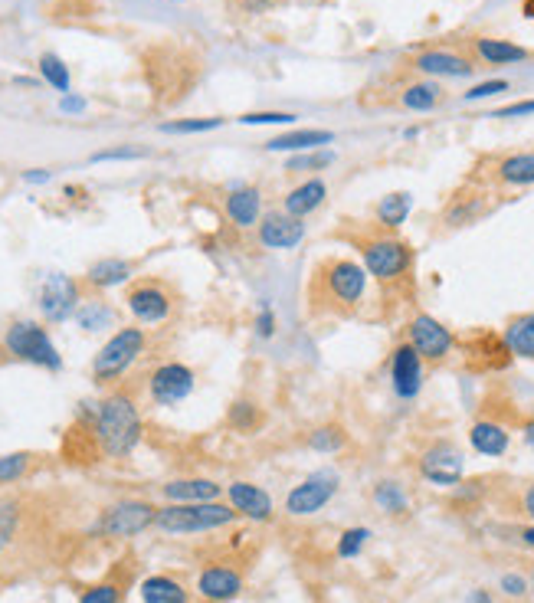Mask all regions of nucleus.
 Wrapping results in <instances>:
<instances>
[{
    "instance_id": "obj_1",
    "label": "nucleus",
    "mask_w": 534,
    "mask_h": 603,
    "mask_svg": "<svg viewBox=\"0 0 534 603\" xmlns=\"http://www.w3.org/2000/svg\"><path fill=\"white\" fill-rule=\"evenodd\" d=\"M371 299V276L354 256H328L308 279V309L325 318H354Z\"/></svg>"
},
{
    "instance_id": "obj_2",
    "label": "nucleus",
    "mask_w": 534,
    "mask_h": 603,
    "mask_svg": "<svg viewBox=\"0 0 534 603\" xmlns=\"http://www.w3.org/2000/svg\"><path fill=\"white\" fill-rule=\"evenodd\" d=\"M92 440L102 449V456L109 459H128L141 443L145 433V420H141L138 400L132 390L115 387L102 400H96V413L89 420Z\"/></svg>"
},
{
    "instance_id": "obj_3",
    "label": "nucleus",
    "mask_w": 534,
    "mask_h": 603,
    "mask_svg": "<svg viewBox=\"0 0 534 603\" xmlns=\"http://www.w3.org/2000/svg\"><path fill=\"white\" fill-rule=\"evenodd\" d=\"M354 246H358V259L367 269V276L381 289H400L413 279L417 250L400 233H384V230L361 233Z\"/></svg>"
},
{
    "instance_id": "obj_4",
    "label": "nucleus",
    "mask_w": 534,
    "mask_h": 603,
    "mask_svg": "<svg viewBox=\"0 0 534 603\" xmlns=\"http://www.w3.org/2000/svg\"><path fill=\"white\" fill-rule=\"evenodd\" d=\"M148 345H151V338H148L145 325L115 328L112 335L105 338V345L96 351V358H92V381L99 387L118 384L141 361V354H148Z\"/></svg>"
},
{
    "instance_id": "obj_5",
    "label": "nucleus",
    "mask_w": 534,
    "mask_h": 603,
    "mask_svg": "<svg viewBox=\"0 0 534 603\" xmlns=\"http://www.w3.org/2000/svg\"><path fill=\"white\" fill-rule=\"evenodd\" d=\"M233 505L230 502H168L158 508V518H154V528L164 531V535H207V531L230 528L236 522Z\"/></svg>"
},
{
    "instance_id": "obj_6",
    "label": "nucleus",
    "mask_w": 534,
    "mask_h": 603,
    "mask_svg": "<svg viewBox=\"0 0 534 603\" xmlns=\"http://www.w3.org/2000/svg\"><path fill=\"white\" fill-rule=\"evenodd\" d=\"M0 345H4L7 358L14 361L33 364V368H43L53 374L63 371V354H59L50 328L37 322V318H17V322H10Z\"/></svg>"
},
{
    "instance_id": "obj_7",
    "label": "nucleus",
    "mask_w": 534,
    "mask_h": 603,
    "mask_svg": "<svg viewBox=\"0 0 534 603\" xmlns=\"http://www.w3.org/2000/svg\"><path fill=\"white\" fill-rule=\"evenodd\" d=\"M403 338H407L410 345L420 351V358L426 364H433V368L446 364L459 351L456 331L446 322H439V318L430 312H413L407 318V328H403Z\"/></svg>"
},
{
    "instance_id": "obj_8",
    "label": "nucleus",
    "mask_w": 534,
    "mask_h": 603,
    "mask_svg": "<svg viewBox=\"0 0 534 603\" xmlns=\"http://www.w3.org/2000/svg\"><path fill=\"white\" fill-rule=\"evenodd\" d=\"M338 492H341V472L331 466H322V469L308 472L302 482H295L286 495V502H282V508H286L289 518H312L322 512Z\"/></svg>"
},
{
    "instance_id": "obj_9",
    "label": "nucleus",
    "mask_w": 534,
    "mask_h": 603,
    "mask_svg": "<svg viewBox=\"0 0 534 603\" xmlns=\"http://www.w3.org/2000/svg\"><path fill=\"white\" fill-rule=\"evenodd\" d=\"M387 384H390V394H394L400 404H413L420 394H423V384H426V361L420 358V351L410 345L407 338L397 341L390 348V358H387Z\"/></svg>"
},
{
    "instance_id": "obj_10",
    "label": "nucleus",
    "mask_w": 534,
    "mask_h": 603,
    "mask_svg": "<svg viewBox=\"0 0 534 603\" xmlns=\"http://www.w3.org/2000/svg\"><path fill=\"white\" fill-rule=\"evenodd\" d=\"M417 472L436 489H456L466 476V453L453 440H433L417 456Z\"/></svg>"
},
{
    "instance_id": "obj_11",
    "label": "nucleus",
    "mask_w": 534,
    "mask_h": 603,
    "mask_svg": "<svg viewBox=\"0 0 534 603\" xmlns=\"http://www.w3.org/2000/svg\"><path fill=\"white\" fill-rule=\"evenodd\" d=\"M82 299H86V295H82L79 279L66 273H46L37 292V309L46 325H63L76 315Z\"/></svg>"
},
{
    "instance_id": "obj_12",
    "label": "nucleus",
    "mask_w": 534,
    "mask_h": 603,
    "mask_svg": "<svg viewBox=\"0 0 534 603\" xmlns=\"http://www.w3.org/2000/svg\"><path fill=\"white\" fill-rule=\"evenodd\" d=\"M197 390V371L184 361H161L148 374V397L154 407H177Z\"/></svg>"
},
{
    "instance_id": "obj_13",
    "label": "nucleus",
    "mask_w": 534,
    "mask_h": 603,
    "mask_svg": "<svg viewBox=\"0 0 534 603\" xmlns=\"http://www.w3.org/2000/svg\"><path fill=\"white\" fill-rule=\"evenodd\" d=\"M125 309L135 325H164L174 315V295L158 279H141L125 292Z\"/></svg>"
},
{
    "instance_id": "obj_14",
    "label": "nucleus",
    "mask_w": 534,
    "mask_h": 603,
    "mask_svg": "<svg viewBox=\"0 0 534 603\" xmlns=\"http://www.w3.org/2000/svg\"><path fill=\"white\" fill-rule=\"evenodd\" d=\"M256 233V243L259 250L266 253H292L299 250V246L308 240V223L286 214L282 207L276 210H266L263 220H259V227L253 230Z\"/></svg>"
},
{
    "instance_id": "obj_15",
    "label": "nucleus",
    "mask_w": 534,
    "mask_h": 603,
    "mask_svg": "<svg viewBox=\"0 0 534 603\" xmlns=\"http://www.w3.org/2000/svg\"><path fill=\"white\" fill-rule=\"evenodd\" d=\"M158 518V508L145 499H122L109 505L99 518V535L105 538H135L141 531H148Z\"/></svg>"
},
{
    "instance_id": "obj_16",
    "label": "nucleus",
    "mask_w": 534,
    "mask_h": 603,
    "mask_svg": "<svg viewBox=\"0 0 534 603\" xmlns=\"http://www.w3.org/2000/svg\"><path fill=\"white\" fill-rule=\"evenodd\" d=\"M266 207H263V191L246 181H230L227 184V194H223V217L233 230L249 233L259 227L263 220Z\"/></svg>"
},
{
    "instance_id": "obj_17",
    "label": "nucleus",
    "mask_w": 534,
    "mask_h": 603,
    "mask_svg": "<svg viewBox=\"0 0 534 603\" xmlns=\"http://www.w3.org/2000/svg\"><path fill=\"white\" fill-rule=\"evenodd\" d=\"M223 495H227V502L233 505V512L246 518V522L266 525L276 518V502H272V495L263 486H256V482L233 479L230 486H223Z\"/></svg>"
},
{
    "instance_id": "obj_18",
    "label": "nucleus",
    "mask_w": 534,
    "mask_h": 603,
    "mask_svg": "<svg viewBox=\"0 0 534 603\" xmlns=\"http://www.w3.org/2000/svg\"><path fill=\"white\" fill-rule=\"evenodd\" d=\"M243 574L233 564H207L197 574V597L207 603H230L243 594Z\"/></svg>"
},
{
    "instance_id": "obj_19",
    "label": "nucleus",
    "mask_w": 534,
    "mask_h": 603,
    "mask_svg": "<svg viewBox=\"0 0 534 603\" xmlns=\"http://www.w3.org/2000/svg\"><path fill=\"white\" fill-rule=\"evenodd\" d=\"M328 194H331V187H328V181L322 174H318V177H302L299 184H292L289 191L282 194L279 207L286 210V214H292V217L308 220L328 204Z\"/></svg>"
},
{
    "instance_id": "obj_20",
    "label": "nucleus",
    "mask_w": 534,
    "mask_h": 603,
    "mask_svg": "<svg viewBox=\"0 0 534 603\" xmlns=\"http://www.w3.org/2000/svg\"><path fill=\"white\" fill-rule=\"evenodd\" d=\"M413 69L430 79H469L476 73V63L456 50H423L413 56Z\"/></svg>"
},
{
    "instance_id": "obj_21",
    "label": "nucleus",
    "mask_w": 534,
    "mask_h": 603,
    "mask_svg": "<svg viewBox=\"0 0 534 603\" xmlns=\"http://www.w3.org/2000/svg\"><path fill=\"white\" fill-rule=\"evenodd\" d=\"M469 446L472 453L489 456V459H502L508 449H512V430H508L505 420L498 417H479L469 423Z\"/></svg>"
},
{
    "instance_id": "obj_22",
    "label": "nucleus",
    "mask_w": 534,
    "mask_h": 603,
    "mask_svg": "<svg viewBox=\"0 0 534 603\" xmlns=\"http://www.w3.org/2000/svg\"><path fill=\"white\" fill-rule=\"evenodd\" d=\"M331 145H335V132H328V128H289V132L269 138L263 148L272 151V155H299V151H315Z\"/></svg>"
},
{
    "instance_id": "obj_23",
    "label": "nucleus",
    "mask_w": 534,
    "mask_h": 603,
    "mask_svg": "<svg viewBox=\"0 0 534 603\" xmlns=\"http://www.w3.org/2000/svg\"><path fill=\"white\" fill-rule=\"evenodd\" d=\"M492 181L498 187H512V191L534 187V151H512V155L498 158L492 164Z\"/></svg>"
},
{
    "instance_id": "obj_24",
    "label": "nucleus",
    "mask_w": 534,
    "mask_h": 603,
    "mask_svg": "<svg viewBox=\"0 0 534 603\" xmlns=\"http://www.w3.org/2000/svg\"><path fill=\"white\" fill-rule=\"evenodd\" d=\"M485 214H489V194L472 191V194L449 197V204L443 207V217H439V220H443L446 230H462V227L479 223Z\"/></svg>"
},
{
    "instance_id": "obj_25",
    "label": "nucleus",
    "mask_w": 534,
    "mask_h": 603,
    "mask_svg": "<svg viewBox=\"0 0 534 603\" xmlns=\"http://www.w3.org/2000/svg\"><path fill=\"white\" fill-rule=\"evenodd\" d=\"M161 495L168 502H220L223 486L217 479H207V476H187V479L164 482Z\"/></svg>"
},
{
    "instance_id": "obj_26",
    "label": "nucleus",
    "mask_w": 534,
    "mask_h": 603,
    "mask_svg": "<svg viewBox=\"0 0 534 603\" xmlns=\"http://www.w3.org/2000/svg\"><path fill=\"white\" fill-rule=\"evenodd\" d=\"M132 276H135V266L128 263V259H122V256H105V259H96V263L89 266L86 286L96 289V292H109V289L125 286V282H132Z\"/></svg>"
},
{
    "instance_id": "obj_27",
    "label": "nucleus",
    "mask_w": 534,
    "mask_h": 603,
    "mask_svg": "<svg viewBox=\"0 0 534 603\" xmlns=\"http://www.w3.org/2000/svg\"><path fill=\"white\" fill-rule=\"evenodd\" d=\"M410 214H413V194L410 191L384 194L374 204V227L384 230V233H400L403 223L410 220Z\"/></svg>"
},
{
    "instance_id": "obj_28",
    "label": "nucleus",
    "mask_w": 534,
    "mask_h": 603,
    "mask_svg": "<svg viewBox=\"0 0 534 603\" xmlns=\"http://www.w3.org/2000/svg\"><path fill=\"white\" fill-rule=\"evenodd\" d=\"M23 528H27V505L14 499V495H4L0 499V561L17 548Z\"/></svg>"
},
{
    "instance_id": "obj_29",
    "label": "nucleus",
    "mask_w": 534,
    "mask_h": 603,
    "mask_svg": "<svg viewBox=\"0 0 534 603\" xmlns=\"http://www.w3.org/2000/svg\"><path fill=\"white\" fill-rule=\"evenodd\" d=\"M472 53H476V59L485 66H515L531 56L525 46H518L512 40H498V37H476L472 40Z\"/></svg>"
},
{
    "instance_id": "obj_30",
    "label": "nucleus",
    "mask_w": 534,
    "mask_h": 603,
    "mask_svg": "<svg viewBox=\"0 0 534 603\" xmlns=\"http://www.w3.org/2000/svg\"><path fill=\"white\" fill-rule=\"evenodd\" d=\"M141 603H194L191 590H187L177 577L171 574H151L138 587Z\"/></svg>"
},
{
    "instance_id": "obj_31",
    "label": "nucleus",
    "mask_w": 534,
    "mask_h": 603,
    "mask_svg": "<svg viewBox=\"0 0 534 603\" xmlns=\"http://www.w3.org/2000/svg\"><path fill=\"white\" fill-rule=\"evenodd\" d=\"M502 338L512 358L518 361H534V312L512 315L502 328Z\"/></svg>"
},
{
    "instance_id": "obj_32",
    "label": "nucleus",
    "mask_w": 534,
    "mask_h": 603,
    "mask_svg": "<svg viewBox=\"0 0 534 603\" xmlns=\"http://www.w3.org/2000/svg\"><path fill=\"white\" fill-rule=\"evenodd\" d=\"M73 322L82 331H89V335L92 331H109L115 328V305L109 299H102V295H89V299L79 302Z\"/></svg>"
},
{
    "instance_id": "obj_33",
    "label": "nucleus",
    "mask_w": 534,
    "mask_h": 603,
    "mask_svg": "<svg viewBox=\"0 0 534 603\" xmlns=\"http://www.w3.org/2000/svg\"><path fill=\"white\" fill-rule=\"evenodd\" d=\"M371 502L377 505V512H384L387 518H403L410 512V495L400 479H377L371 489Z\"/></svg>"
},
{
    "instance_id": "obj_34",
    "label": "nucleus",
    "mask_w": 534,
    "mask_h": 603,
    "mask_svg": "<svg viewBox=\"0 0 534 603\" xmlns=\"http://www.w3.org/2000/svg\"><path fill=\"white\" fill-rule=\"evenodd\" d=\"M305 446L318 456H338L348 449V430L341 423H318L305 433Z\"/></svg>"
},
{
    "instance_id": "obj_35",
    "label": "nucleus",
    "mask_w": 534,
    "mask_h": 603,
    "mask_svg": "<svg viewBox=\"0 0 534 603\" xmlns=\"http://www.w3.org/2000/svg\"><path fill=\"white\" fill-rule=\"evenodd\" d=\"M439 102H443V86H439L436 79L410 82V86H403L400 92V105L407 112H433Z\"/></svg>"
},
{
    "instance_id": "obj_36",
    "label": "nucleus",
    "mask_w": 534,
    "mask_h": 603,
    "mask_svg": "<svg viewBox=\"0 0 534 603\" xmlns=\"http://www.w3.org/2000/svg\"><path fill=\"white\" fill-rule=\"evenodd\" d=\"M338 161L335 148H315V151H299V155H289L286 158V174L292 177H318L322 171H328L331 164Z\"/></svg>"
},
{
    "instance_id": "obj_37",
    "label": "nucleus",
    "mask_w": 534,
    "mask_h": 603,
    "mask_svg": "<svg viewBox=\"0 0 534 603\" xmlns=\"http://www.w3.org/2000/svg\"><path fill=\"white\" fill-rule=\"evenodd\" d=\"M227 423L236 433H256L259 427H263V407L249 397L233 400V407L227 410Z\"/></svg>"
},
{
    "instance_id": "obj_38",
    "label": "nucleus",
    "mask_w": 534,
    "mask_h": 603,
    "mask_svg": "<svg viewBox=\"0 0 534 603\" xmlns=\"http://www.w3.org/2000/svg\"><path fill=\"white\" fill-rule=\"evenodd\" d=\"M37 69L46 86H53L59 96H66V92H73V79H69V66L63 63V56L56 53H43L37 59Z\"/></svg>"
},
{
    "instance_id": "obj_39",
    "label": "nucleus",
    "mask_w": 534,
    "mask_h": 603,
    "mask_svg": "<svg viewBox=\"0 0 534 603\" xmlns=\"http://www.w3.org/2000/svg\"><path fill=\"white\" fill-rule=\"evenodd\" d=\"M371 538H374V531L364 528V525H358V528H344L341 535H338V541H335V558L354 561L358 554H364L367 545H371Z\"/></svg>"
},
{
    "instance_id": "obj_40",
    "label": "nucleus",
    "mask_w": 534,
    "mask_h": 603,
    "mask_svg": "<svg viewBox=\"0 0 534 603\" xmlns=\"http://www.w3.org/2000/svg\"><path fill=\"white\" fill-rule=\"evenodd\" d=\"M37 463L33 453H7L0 456V486H17L20 479H27V472Z\"/></svg>"
},
{
    "instance_id": "obj_41",
    "label": "nucleus",
    "mask_w": 534,
    "mask_h": 603,
    "mask_svg": "<svg viewBox=\"0 0 534 603\" xmlns=\"http://www.w3.org/2000/svg\"><path fill=\"white\" fill-rule=\"evenodd\" d=\"M223 128V118H177V122H164V135H204Z\"/></svg>"
},
{
    "instance_id": "obj_42",
    "label": "nucleus",
    "mask_w": 534,
    "mask_h": 603,
    "mask_svg": "<svg viewBox=\"0 0 534 603\" xmlns=\"http://www.w3.org/2000/svg\"><path fill=\"white\" fill-rule=\"evenodd\" d=\"M253 335L259 341H272L279 335V315L269 302H259V309L253 315Z\"/></svg>"
},
{
    "instance_id": "obj_43",
    "label": "nucleus",
    "mask_w": 534,
    "mask_h": 603,
    "mask_svg": "<svg viewBox=\"0 0 534 603\" xmlns=\"http://www.w3.org/2000/svg\"><path fill=\"white\" fill-rule=\"evenodd\" d=\"M240 125H253V128H263V125H272V128H286V125H295L299 122V115L295 112H246L236 118Z\"/></svg>"
},
{
    "instance_id": "obj_44",
    "label": "nucleus",
    "mask_w": 534,
    "mask_h": 603,
    "mask_svg": "<svg viewBox=\"0 0 534 603\" xmlns=\"http://www.w3.org/2000/svg\"><path fill=\"white\" fill-rule=\"evenodd\" d=\"M122 584L118 581H102V584H92L79 594V603H122Z\"/></svg>"
},
{
    "instance_id": "obj_45",
    "label": "nucleus",
    "mask_w": 534,
    "mask_h": 603,
    "mask_svg": "<svg viewBox=\"0 0 534 603\" xmlns=\"http://www.w3.org/2000/svg\"><path fill=\"white\" fill-rule=\"evenodd\" d=\"M512 89V82L508 79H485L479 86H472L469 92H462V99L466 102H482V99H492V96H502V92Z\"/></svg>"
},
{
    "instance_id": "obj_46",
    "label": "nucleus",
    "mask_w": 534,
    "mask_h": 603,
    "mask_svg": "<svg viewBox=\"0 0 534 603\" xmlns=\"http://www.w3.org/2000/svg\"><path fill=\"white\" fill-rule=\"evenodd\" d=\"M498 590H502L505 597H515V600H521V597H528V594H531V581H525V574L508 571V574L498 577Z\"/></svg>"
},
{
    "instance_id": "obj_47",
    "label": "nucleus",
    "mask_w": 534,
    "mask_h": 603,
    "mask_svg": "<svg viewBox=\"0 0 534 603\" xmlns=\"http://www.w3.org/2000/svg\"><path fill=\"white\" fill-rule=\"evenodd\" d=\"M148 151L145 148H105V151H96L89 161L92 164H102V161H138V158H145Z\"/></svg>"
},
{
    "instance_id": "obj_48",
    "label": "nucleus",
    "mask_w": 534,
    "mask_h": 603,
    "mask_svg": "<svg viewBox=\"0 0 534 603\" xmlns=\"http://www.w3.org/2000/svg\"><path fill=\"white\" fill-rule=\"evenodd\" d=\"M525 115H534V99H521V102H512V105H505V109L492 112V118H525Z\"/></svg>"
},
{
    "instance_id": "obj_49",
    "label": "nucleus",
    "mask_w": 534,
    "mask_h": 603,
    "mask_svg": "<svg viewBox=\"0 0 534 603\" xmlns=\"http://www.w3.org/2000/svg\"><path fill=\"white\" fill-rule=\"evenodd\" d=\"M89 109V102L82 99V96H76V92H66V96H59V112L63 115H82Z\"/></svg>"
},
{
    "instance_id": "obj_50",
    "label": "nucleus",
    "mask_w": 534,
    "mask_h": 603,
    "mask_svg": "<svg viewBox=\"0 0 534 603\" xmlns=\"http://www.w3.org/2000/svg\"><path fill=\"white\" fill-rule=\"evenodd\" d=\"M518 433H521V440H525V446L534 453V413H528V417L518 420Z\"/></svg>"
},
{
    "instance_id": "obj_51",
    "label": "nucleus",
    "mask_w": 534,
    "mask_h": 603,
    "mask_svg": "<svg viewBox=\"0 0 534 603\" xmlns=\"http://www.w3.org/2000/svg\"><path fill=\"white\" fill-rule=\"evenodd\" d=\"M521 512H525L534 522V482H528L525 492H521Z\"/></svg>"
},
{
    "instance_id": "obj_52",
    "label": "nucleus",
    "mask_w": 534,
    "mask_h": 603,
    "mask_svg": "<svg viewBox=\"0 0 534 603\" xmlns=\"http://www.w3.org/2000/svg\"><path fill=\"white\" fill-rule=\"evenodd\" d=\"M50 171H46V168H30V171H23V181H27V184H46V181H50Z\"/></svg>"
},
{
    "instance_id": "obj_53",
    "label": "nucleus",
    "mask_w": 534,
    "mask_h": 603,
    "mask_svg": "<svg viewBox=\"0 0 534 603\" xmlns=\"http://www.w3.org/2000/svg\"><path fill=\"white\" fill-rule=\"evenodd\" d=\"M466 603H495V597L489 594V590L479 587V590H472V594L466 597Z\"/></svg>"
},
{
    "instance_id": "obj_54",
    "label": "nucleus",
    "mask_w": 534,
    "mask_h": 603,
    "mask_svg": "<svg viewBox=\"0 0 534 603\" xmlns=\"http://www.w3.org/2000/svg\"><path fill=\"white\" fill-rule=\"evenodd\" d=\"M272 4H276V0H243V7L249 10V14H259V10H266Z\"/></svg>"
},
{
    "instance_id": "obj_55",
    "label": "nucleus",
    "mask_w": 534,
    "mask_h": 603,
    "mask_svg": "<svg viewBox=\"0 0 534 603\" xmlns=\"http://www.w3.org/2000/svg\"><path fill=\"white\" fill-rule=\"evenodd\" d=\"M518 538H521V545H525V548H531V551H534V522H531V525H525V528H521V531H518Z\"/></svg>"
},
{
    "instance_id": "obj_56",
    "label": "nucleus",
    "mask_w": 534,
    "mask_h": 603,
    "mask_svg": "<svg viewBox=\"0 0 534 603\" xmlns=\"http://www.w3.org/2000/svg\"><path fill=\"white\" fill-rule=\"evenodd\" d=\"M531 594H534V567H531Z\"/></svg>"
}]
</instances>
